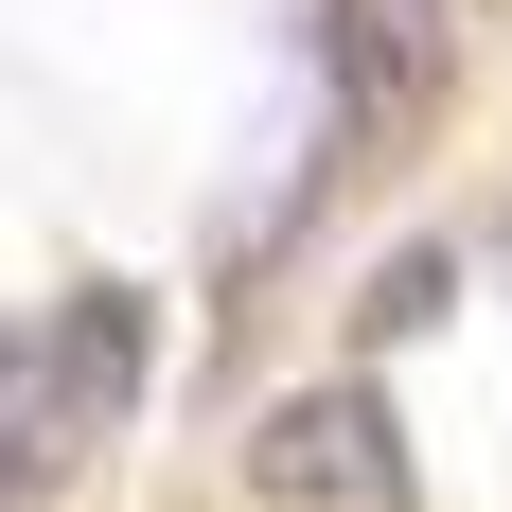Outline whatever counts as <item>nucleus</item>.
Here are the masks:
<instances>
[{
	"label": "nucleus",
	"mask_w": 512,
	"mask_h": 512,
	"mask_svg": "<svg viewBox=\"0 0 512 512\" xmlns=\"http://www.w3.org/2000/svg\"><path fill=\"white\" fill-rule=\"evenodd\" d=\"M248 477L283 512H407V424L336 371V389H283V407L248 424Z\"/></svg>",
	"instance_id": "nucleus-1"
},
{
	"label": "nucleus",
	"mask_w": 512,
	"mask_h": 512,
	"mask_svg": "<svg viewBox=\"0 0 512 512\" xmlns=\"http://www.w3.org/2000/svg\"><path fill=\"white\" fill-rule=\"evenodd\" d=\"M318 71H336V124L354 142H407L442 106V18L424 0H318Z\"/></svg>",
	"instance_id": "nucleus-2"
},
{
	"label": "nucleus",
	"mask_w": 512,
	"mask_h": 512,
	"mask_svg": "<svg viewBox=\"0 0 512 512\" xmlns=\"http://www.w3.org/2000/svg\"><path fill=\"white\" fill-rule=\"evenodd\" d=\"M36 371H53V407H71V442H89V424H124V407H142V371H159L142 283H71V301H53V336H36Z\"/></svg>",
	"instance_id": "nucleus-3"
},
{
	"label": "nucleus",
	"mask_w": 512,
	"mask_h": 512,
	"mask_svg": "<svg viewBox=\"0 0 512 512\" xmlns=\"http://www.w3.org/2000/svg\"><path fill=\"white\" fill-rule=\"evenodd\" d=\"M442 301H460V283H442V248H407V265H371V301H354V336L389 354V336H424Z\"/></svg>",
	"instance_id": "nucleus-4"
},
{
	"label": "nucleus",
	"mask_w": 512,
	"mask_h": 512,
	"mask_svg": "<svg viewBox=\"0 0 512 512\" xmlns=\"http://www.w3.org/2000/svg\"><path fill=\"white\" fill-rule=\"evenodd\" d=\"M442 18H460V0H442Z\"/></svg>",
	"instance_id": "nucleus-5"
}]
</instances>
